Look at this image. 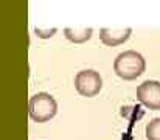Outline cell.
<instances>
[{
  "mask_svg": "<svg viewBox=\"0 0 160 140\" xmlns=\"http://www.w3.org/2000/svg\"><path fill=\"white\" fill-rule=\"evenodd\" d=\"M28 112L30 117L38 123L50 122L58 112V103L50 93L39 92L33 95L28 103Z\"/></svg>",
  "mask_w": 160,
  "mask_h": 140,
  "instance_id": "cell-2",
  "label": "cell"
},
{
  "mask_svg": "<svg viewBox=\"0 0 160 140\" xmlns=\"http://www.w3.org/2000/svg\"><path fill=\"white\" fill-rule=\"evenodd\" d=\"M131 28H103L100 31V39L107 47L120 45L131 38Z\"/></svg>",
  "mask_w": 160,
  "mask_h": 140,
  "instance_id": "cell-5",
  "label": "cell"
},
{
  "mask_svg": "<svg viewBox=\"0 0 160 140\" xmlns=\"http://www.w3.org/2000/svg\"><path fill=\"white\" fill-rule=\"evenodd\" d=\"M113 70L121 80L132 81L145 73L146 61L138 51L128 50L117 56V59L113 61Z\"/></svg>",
  "mask_w": 160,
  "mask_h": 140,
  "instance_id": "cell-1",
  "label": "cell"
},
{
  "mask_svg": "<svg viewBox=\"0 0 160 140\" xmlns=\"http://www.w3.org/2000/svg\"><path fill=\"white\" fill-rule=\"evenodd\" d=\"M143 114L145 112H143V109L140 106H126V107L121 109V115L126 117V118H129L131 126L134 125V122H137L140 117H143Z\"/></svg>",
  "mask_w": 160,
  "mask_h": 140,
  "instance_id": "cell-7",
  "label": "cell"
},
{
  "mask_svg": "<svg viewBox=\"0 0 160 140\" xmlns=\"http://www.w3.org/2000/svg\"><path fill=\"white\" fill-rule=\"evenodd\" d=\"M137 100L152 111H160V83L152 80L142 83L137 87Z\"/></svg>",
  "mask_w": 160,
  "mask_h": 140,
  "instance_id": "cell-4",
  "label": "cell"
},
{
  "mask_svg": "<svg viewBox=\"0 0 160 140\" xmlns=\"http://www.w3.org/2000/svg\"><path fill=\"white\" fill-rule=\"evenodd\" d=\"M75 89L79 95L92 98L103 89V78L95 70H82L75 76Z\"/></svg>",
  "mask_w": 160,
  "mask_h": 140,
  "instance_id": "cell-3",
  "label": "cell"
},
{
  "mask_svg": "<svg viewBox=\"0 0 160 140\" xmlns=\"http://www.w3.org/2000/svg\"><path fill=\"white\" fill-rule=\"evenodd\" d=\"M146 139L148 140H160V117L151 120L146 125Z\"/></svg>",
  "mask_w": 160,
  "mask_h": 140,
  "instance_id": "cell-8",
  "label": "cell"
},
{
  "mask_svg": "<svg viewBox=\"0 0 160 140\" xmlns=\"http://www.w3.org/2000/svg\"><path fill=\"white\" fill-rule=\"evenodd\" d=\"M92 33H93L92 28H65L64 30L65 38L75 44H82L89 41L92 38Z\"/></svg>",
  "mask_w": 160,
  "mask_h": 140,
  "instance_id": "cell-6",
  "label": "cell"
},
{
  "mask_svg": "<svg viewBox=\"0 0 160 140\" xmlns=\"http://www.w3.org/2000/svg\"><path fill=\"white\" fill-rule=\"evenodd\" d=\"M34 33H36L39 38H42V39H47V38H52L54 33H56V28H52V30H42V28H36V30H34Z\"/></svg>",
  "mask_w": 160,
  "mask_h": 140,
  "instance_id": "cell-9",
  "label": "cell"
}]
</instances>
